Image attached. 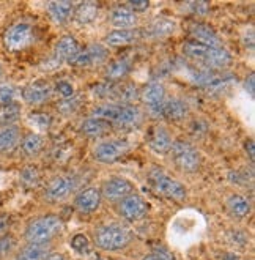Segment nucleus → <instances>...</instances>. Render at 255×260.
Returning a JSON list of instances; mask_svg holds the SVG:
<instances>
[{
  "label": "nucleus",
  "instance_id": "obj_1",
  "mask_svg": "<svg viewBox=\"0 0 255 260\" xmlns=\"http://www.w3.org/2000/svg\"><path fill=\"white\" fill-rule=\"evenodd\" d=\"M183 52L205 70L216 71L232 65V57L224 48H211V46L188 40L183 44Z\"/></svg>",
  "mask_w": 255,
  "mask_h": 260
},
{
  "label": "nucleus",
  "instance_id": "obj_2",
  "mask_svg": "<svg viewBox=\"0 0 255 260\" xmlns=\"http://www.w3.org/2000/svg\"><path fill=\"white\" fill-rule=\"evenodd\" d=\"M93 117L109 121L118 128H134L140 123L142 114L136 106H125L117 103H104L93 109Z\"/></svg>",
  "mask_w": 255,
  "mask_h": 260
},
{
  "label": "nucleus",
  "instance_id": "obj_3",
  "mask_svg": "<svg viewBox=\"0 0 255 260\" xmlns=\"http://www.w3.org/2000/svg\"><path fill=\"white\" fill-rule=\"evenodd\" d=\"M63 229V222L55 215H46L28 222L25 229V240L30 244H44L49 243L55 235Z\"/></svg>",
  "mask_w": 255,
  "mask_h": 260
},
{
  "label": "nucleus",
  "instance_id": "obj_4",
  "mask_svg": "<svg viewBox=\"0 0 255 260\" xmlns=\"http://www.w3.org/2000/svg\"><path fill=\"white\" fill-rule=\"evenodd\" d=\"M131 241V235L122 225H102L95 232V244L104 251H118L126 248Z\"/></svg>",
  "mask_w": 255,
  "mask_h": 260
},
{
  "label": "nucleus",
  "instance_id": "obj_5",
  "mask_svg": "<svg viewBox=\"0 0 255 260\" xmlns=\"http://www.w3.org/2000/svg\"><path fill=\"white\" fill-rule=\"evenodd\" d=\"M170 155L175 166L185 172H196L202 162L199 150L185 141H175L170 147Z\"/></svg>",
  "mask_w": 255,
  "mask_h": 260
},
{
  "label": "nucleus",
  "instance_id": "obj_6",
  "mask_svg": "<svg viewBox=\"0 0 255 260\" xmlns=\"http://www.w3.org/2000/svg\"><path fill=\"white\" fill-rule=\"evenodd\" d=\"M35 41L33 25L28 22L13 24L4 35V44L10 52H19L27 49Z\"/></svg>",
  "mask_w": 255,
  "mask_h": 260
},
{
  "label": "nucleus",
  "instance_id": "obj_7",
  "mask_svg": "<svg viewBox=\"0 0 255 260\" xmlns=\"http://www.w3.org/2000/svg\"><path fill=\"white\" fill-rule=\"evenodd\" d=\"M150 185L162 197L172 199V201L181 202L186 199V188L179 181L173 180L172 177L162 174L159 171H153L150 174Z\"/></svg>",
  "mask_w": 255,
  "mask_h": 260
},
{
  "label": "nucleus",
  "instance_id": "obj_8",
  "mask_svg": "<svg viewBox=\"0 0 255 260\" xmlns=\"http://www.w3.org/2000/svg\"><path fill=\"white\" fill-rule=\"evenodd\" d=\"M131 145L125 139H114V141H104L93 148V156L96 161L102 164H114L120 158H123L129 151Z\"/></svg>",
  "mask_w": 255,
  "mask_h": 260
},
{
  "label": "nucleus",
  "instance_id": "obj_9",
  "mask_svg": "<svg viewBox=\"0 0 255 260\" xmlns=\"http://www.w3.org/2000/svg\"><path fill=\"white\" fill-rule=\"evenodd\" d=\"M107 49L101 44H90L88 48L81 49L76 55L71 57L68 60V63L71 67H78V68H88V67H95L107 60Z\"/></svg>",
  "mask_w": 255,
  "mask_h": 260
},
{
  "label": "nucleus",
  "instance_id": "obj_10",
  "mask_svg": "<svg viewBox=\"0 0 255 260\" xmlns=\"http://www.w3.org/2000/svg\"><path fill=\"white\" fill-rule=\"evenodd\" d=\"M148 213V205L143 201V197L139 194H129L120 202V215H122L126 221L136 222L140 221L147 216Z\"/></svg>",
  "mask_w": 255,
  "mask_h": 260
},
{
  "label": "nucleus",
  "instance_id": "obj_11",
  "mask_svg": "<svg viewBox=\"0 0 255 260\" xmlns=\"http://www.w3.org/2000/svg\"><path fill=\"white\" fill-rule=\"evenodd\" d=\"M76 186H78V180L74 175L57 177L48 185L46 192H44V197H46L49 202L62 201V199H65L72 189H76Z\"/></svg>",
  "mask_w": 255,
  "mask_h": 260
},
{
  "label": "nucleus",
  "instance_id": "obj_12",
  "mask_svg": "<svg viewBox=\"0 0 255 260\" xmlns=\"http://www.w3.org/2000/svg\"><path fill=\"white\" fill-rule=\"evenodd\" d=\"M132 191H134V185L129 180L122 177H114L102 185L101 196L106 197L107 201L115 202V201H123L125 197L132 194Z\"/></svg>",
  "mask_w": 255,
  "mask_h": 260
},
{
  "label": "nucleus",
  "instance_id": "obj_13",
  "mask_svg": "<svg viewBox=\"0 0 255 260\" xmlns=\"http://www.w3.org/2000/svg\"><path fill=\"white\" fill-rule=\"evenodd\" d=\"M140 100L143 101V104L148 106V109L152 111L153 117H159L161 106H162L164 100H166V90H164V85L159 82H150L140 91Z\"/></svg>",
  "mask_w": 255,
  "mask_h": 260
},
{
  "label": "nucleus",
  "instance_id": "obj_14",
  "mask_svg": "<svg viewBox=\"0 0 255 260\" xmlns=\"http://www.w3.org/2000/svg\"><path fill=\"white\" fill-rule=\"evenodd\" d=\"M147 141H148V147L152 148L156 155H166V153L170 151V147L173 144L170 133L159 125L150 129V133L147 136Z\"/></svg>",
  "mask_w": 255,
  "mask_h": 260
},
{
  "label": "nucleus",
  "instance_id": "obj_15",
  "mask_svg": "<svg viewBox=\"0 0 255 260\" xmlns=\"http://www.w3.org/2000/svg\"><path fill=\"white\" fill-rule=\"evenodd\" d=\"M51 95H52V87L46 81H37L33 84L27 85L22 90L24 101L28 104H33V106L46 103L51 98Z\"/></svg>",
  "mask_w": 255,
  "mask_h": 260
},
{
  "label": "nucleus",
  "instance_id": "obj_16",
  "mask_svg": "<svg viewBox=\"0 0 255 260\" xmlns=\"http://www.w3.org/2000/svg\"><path fill=\"white\" fill-rule=\"evenodd\" d=\"M189 35H191L192 41H197L205 46H211V48H222V43H221L219 37L216 35L214 30L206 24L192 22L189 25Z\"/></svg>",
  "mask_w": 255,
  "mask_h": 260
},
{
  "label": "nucleus",
  "instance_id": "obj_17",
  "mask_svg": "<svg viewBox=\"0 0 255 260\" xmlns=\"http://www.w3.org/2000/svg\"><path fill=\"white\" fill-rule=\"evenodd\" d=\"M189 108L188 103L179 100V98H170V100H164L161 111H159V118H167L172 121H178L188 115Z\"/></svg>",
  "mask_w": 255,
  "mask_h": 260
},
{
  "label": "nucleus",
  "instance_id": "obj_18",
  "mask_svg": "<svg viewBox=\"0 0 255 260\" xmlns=\"http://www.w3.org/2000/svg\"><path fill=\"white\" fill-rule=\"evenodd\" d=\"M101 199H102V196H101L99 189L87 188L76 196V199H74V205H76V208L82 213H92L99 208Z\"/></svg>",
  "mask_w": 255,
  "mask_h": 260
},
{
  "label": "nucleus",
  "instance_id": "obj_19",
  "mask_svg": "<svg viewBox=\"0 0 255 260\" xmlns=\"http://www.w3.org/2000/svg\"><path fill=\"white\" fill-rule=\"evenodd\" d=\"M79 51H81V48H79L78 40L71 35H65L58 40V43L55 46L54 57L58 60L60 63H62V62H68V60L76 55Z\"/></svg>",
  "mask_w": 255,
  "mask_h": 260
},
{
  "label": "nucleus",
  "instance_id": "obj_20",
  "mask_svg": "<svg viewBox=\"0 0 255 260\" xmlns=\"http://www.w3.org/2000/svg\"><path fill=\"white\" fill-rule=\"evenodd\" d=\"M111 22L117 27V30H129L137 24V16L126 7H117L111 13Z\"/></svg>",
  "mask_w": 255,
  "mask_h": 260
},
{
  "label": "nucleus",
  "instance_id": "obj_21",
  "mask_svg": "<svg viewBox=\"0 0 255 260\" xmlns=\"http://www.w3.org/2000/svg\"><path fill=\"white\" fill-rule=\"evenodd\" d=\"M111 129H112V125L109 121L96 118V117L84 120L81 125V133L87 137H102L109 134Z\"/></svg>",
  "mask_w": 255,
  "mask_h": 260
},
{
  "label": "nucleus",
  "instance_id": "obj_22",
  "mask_svg": "<svg viewBox=\"0 0 255 260\" xmlns=\"http://www.w3.org/2000/svg\"><path fill=\"white\" fill-rule=\"evenodd\" d=\"M21 142V129L18 126H5L0 128V155L10 153L16 148Z\"/></svg>",
  "mask_w": 255,
  "mask_h": 260
},
{
  "label": "nucleus",
  "instance_id": "obj_23",
  "mask_svg": "<svg viewBox=\"0 0 255 260\" xmlns=\"http://www.w3.org/2000/svg\"><path fill=\"white\" fill-rule=\"evenodd\" d=\"M175 28H176L175 21L167 19V18H159V19H156L150 24V27L145 28L142 34L152 37V38H162V37L172 35L175 32Z\"/></svg>",
  "mask_w": 255,
  "mask_h": 260
},
{
  "label": "nucleus",
  "instance_id": "obj_24",
  "mask_svg": "<svg viewBox=\"0 0 255 260\" xmlns=\"http://www.w3.org/2000/svg\"><path fill=\"white\" fill-rule=\"evenodd\" d=\"M227 210L233 218L243 219L250 213V202L241 194H233L227 199Z\"/></svg>",
  "mask_w": 255,
  "mask_h": 260
},
{
  "label": "nucleus",
  "instance_id": "obj_25",
  "mask_svg": "<svg viewBox=\"0 0 255 260\" xmlns=\"http://www.w3.org/2000/svg\"><path fill=\"white\" fill-rule=\"evenodd\" d=\"M142 35L140 30L129 28V30H114L106 37V44L114 46V48H120V46H126L129 43H134Z\"/></svg>",
  "mask_w": 255,
  "mask_h": 260
},
{
  "label": "nucleus",
  "instance_id": "obj_26",
  "mask_svg": "<svg viewBox=\"0 0 255 260\" xmlns=\"http://www.w3.org/2000/svg\"><path fill=\"white\" fill-rule=\"evenodd\" d=\"M137 100H140V91L136 84H117V91H115L117 104L132 106Z\"/></svg>",
  "mask_w": 255,
  "mask_h": 260
},
{
  "label": "nucleus",
  "instance_id": "obj_27",
  "mask_svg": "<svg viewBox=\"0 0 255 260\" xmlns=\"http://www.w3.org/2000/svg\"><path fill=\"white\" fill-rule=\"evenodd\" d=\"M99 11V5L95 2H84L81 4L76 10H74V21L79 25H87L92 24Z\"/></svg>",
  "mask_w": 255,
  "mask_h": 260
},
{
  "label": "nucleus",
  "instance_id": "obj_28",
  "mask_svg": "<svg viewBox=\"0 0 255 260\" xmlns=\"http://www.w3.org/2000/svg\"><path fill=\"white\" fill-rule=\"evenodd\" d=\"M72 11H74V5L71 2H49L48 4V13L55 24H65L69 19Z\"/></svg>",
  "mask_w": 255,
  "mask_h": 260
},
{
  "label": "nucleus",
  "instance_id": "obj_29",
  "mask_svg": "<svg viewBox=\"0 0 255 260\" xmlns=\"http://www.w3.org/2000/svg\"><path fill=\"white\" fill-rule=\"evenodd\" d=\"M131 71V63L128 62L126 58H118L115 62H112L107 70H106V78L114 82V81H118V79H123L125 76H128Z\"/></svg>",
  "mask_w": 255,
  "mask_h": 260
},
{
  "label": "nucleus",
  "instance_id": "obj_30",
  "mask_svg": "<svg viewBox=\"0 0 255 260\" xmlns=\"http://www.w3.org/2000/svg\"><path fill=\"white\" fill-rule=\"evenodd\" d=\"M21 147H22L24 155H27V156H35V155H38V153L43 150L44 139H43L40 134L30 133V134H27L24 139H22Z\"/></svg>",
  "mask_w": 255,
  "mask_h": 260
},
{
  "label": "nucleus",
  "instance_id": "obj_31",
  "mask_svg": "<svg viewBox=\"0 0 255 260\" xmlns=\"http://www.w3.org/2000/svg\"><path fill=\"white\" fill-rule=\"evenodd\" d=\"M21 117V106L18 103L0 106V126H11Z\"/></svg>",
  "mask_w": 255,
  "mask_h": 260
},
{
  "label": "nucleus",
  "instance_id": "obj_32",
  "mask_svg": "<svg viewBox=\"0 0 255 260\" xmlns=\"http://www.w3.org/2000/svg\"><path fill=\"white\" fill-rule=\"evenodd\" d=\"M19 255L27 260H44L49 255V246H48V243H44V244H30L28 243V246H25Z\"/></svg>",
  "mask_w": 255,
  "mask_h": 260
},
{
  "label": "nucleus",
  "instance_id": "obj_33",
  "mask_svg": "<svg viewBox=\"0 0 255 260\" xmlns=\"http://www.w3.org/2000/svg\"><path fill=\"white\" fill-rule=\"evenodd\" d=\"M27 120H28V123L38 131H48L51 123H52L51 115L46 114V112H32L28 115Z\"/></svg>",
  "mask_w": 255,
  "mask_h": 260
},
{
  "label": "nucleus",
  "instance_id": "obj_34",
  "mask_svg": "<svg viewBox=\"0 0 255 260\" xmlns=\"http://www.w3.org/2000/svg\"><path fill=\"white\" fill-rule=\"evenodd\" d=\"M115 91H117V84L115 82H101L98 85H95L93 93L101 98V100H109V101H115Z\"/></svg>",
  "mask_w": 255,
  "mask_h": 260
},
{
  "label": "nucleus",
  "instance_id": "obj_35",
  "mask_svg": "<svg viewBox=\"0 0 255 260\" xmlns=\"http://www.w3.org/2000/svg\"><path fill=\"white\" fill-rule=\"evenodd\" d=\"M81 106V98L79 96H71V98H66V100H62L58 104H57V109L62 112L63 115H71L74 114Z\"/></svg>",
  "mask_w": 255,
  "mask_h": 260
},
{
  "label": "nucleus",
  "instance_id": "obj_36",
  "mask_svg": "<svg viewBox=\"0 0 255 260\" xmlns=\"http://www.w3.org/2000/svg\"><path fill=\"white\" fill-rule=\"evenodd\" d=\"M18 96V90L11 84H0V106L13 104Z\"/></svg>",
  "mask_w": 255,
  "mask_h": 260
},
{
  "label": "nucleus",
  "instance_id": "obj_37",
  "mask_svg": "<svg viewBox=\"0 0 255 260\" xmlns=\"http://www.w3.org/2000/svg\"><path fill=\"white\" fill-rule=\"evenodd\" d=\"M21 181L27 188L37 186L40 181V172L37 167H25V169L21 172Z\"/></svg>",
  "mask_w": 255,
  "mask_h": 260
},
{
  "label": "nucleus",
  "instance_id": "obj_38",
  "mask_svg": "<svg viewBox=\"0 0 255 260\" xmlns=\"http://www.w3.org/2000/svg\"><path fill=\"white\" fill-rule=\"evenodd\" d=\"M69 244H71V248L76 252H79V254H87L90 251V241H88V238L84 234L74 235L71 238Z\"/></svg>",
  "mask_w": 255,
  "mask_h": 260
},
{
  "label": "nucleus",
  "instance_id": "obj_39",
  "mask_svg": "<svg viewBox=\"0 0 255 260\" xmlns=\"http://www.w3.org/2000/svg\"><path fill=\"white\" fill-rule=\"evenodd\" d=\"M55 90H57V93H58V95H62L65 100H66V98H71V96L74 95V87H72V84L68 82V81H58V82L55 84Z\"/></svg>",
  "mask_w": 255,
  "mask_h": 260
},
{
  "label": "nucleus",
  "instance_id": "obj_40",
  "mask_svg": "<svg viewBox=\"0 0 255 260\" xmlns=\"http://www.w3.org/2000/svg\"><path fill=\"white\" fill-rule=\"evenodd\" d=\"M188 7L191 8V13L197 14V16H205L209 13V5L206 2H192Z\"/></svg>",
  "mask_w": 255,
  "mask_h": 260
},
{
  "label": "nucleus",
  "instance_id": "obj_41",
  "mask_svg": "<svg viewBox=\"0 0 255 260\" xmlns=\"http://www.w3.org/2000/svg\"><path fill=\"white\" fill-rule=\"evenodd\" d=\"M13 244H14V241H13V237H10V235H4V237H0V258H2L4 255H7V254L11 251Z\"/></svg>",
  "mask_w": 255,
  "mask_h": 260
},
{
  "label": "nucleus",
  "instance_id": "obj_42",
  "mask_svg": "<svg viewBox=\"0 0 255 260\" xmlns=\"http://www.w3.org/2000/svg\"><path fill=\"white\" fill-rule=\"evenodd\" d=\"M125 7H126L129 11H132V13H143V11L148 10L150 4L147 2V0H142V2H128Z\"/></svg>",
  "mask_w": 255,
  "mask_h": 260
},
{
  "label": "nucleus",
  "instance_id": "obj_43",
  "mask_svg": "<svg viewBox=\"0 0 255 260\" xmlns=\"http://www.w3.org/2000/svg\"><path fill=\"white\" fill-rule=\"evenodd\" d=\"M153 254H156L161 260H175V257L167 249H164V248H156L153 251Z\"/></svg>",
  "mask_w": 255,
  "mask_h": 260
},
{
  "label": "nucleus",
  "instance_id": "obj_44",
  "mask_svg": "<svg viewBox=\"0 0 255 260\" xmlns=\"http://www.w3.org/2000/svg\"><path fill=\"white\" fill-rule=\"evenodd\" d=\"M253 81H255L253 74H249V78L246 79V84H244V87H246V91H249V95H250V96H253V88H255V85H253Z\"/></svg>",
  "mask_w": 255,
  "mask_h": 260
},
{
  "label": "nucleus",
  "instance_id": "obj_45",
  "mask_svg": "<svg viewBox=\"0 0 255 260\" xmlns=\"http://www.w3.org/2000/svg\"><path fill=\"white\" fill-rule=\"evenodd\" d=\"M244 147H246V151L249 153L250 162H253V141H247Z\"/></svg>",
  "mask_w": 255,
  "mask_h": 260
},
{
  "label": "nucleus",
  "instance_id": "obj_46",
  "mask_svg": "<svg viewBox=\"0 0 255 260\" xmlns=\"http://www.w3.org/2000/svg\"><path fill=\"white\" fill-rule=\"evenodd\" d=\"M7 225H8V218L7 216H0V232H4Z\"/></svg>",
  "mask_w": 255,
  "mask_h": 260
},
{
  "label": "nucleus",
  "instance_id": "obj_47",
  "mask_svg": "<svg viewBox=\"0 0 255 260\" xmlns=\"http://www.w3.org/2000/svg\"><path fill=\"white\" fill-rule=\"evenodd\" d=\"M44 260H65V257L62 254H51V255H48Z\"/></svg>",
  "mask_w": 255,
  "mask_h": 260
},
{
  "label": "nucleus",
  "instance_id": "obj_48",
  "mask_svg": "<svg viewBox=\"0 0 255 260\" xmlns=\"http://www.w3.org/2000/svg\"><path fill=\"white\" fill-rule=\"evenodd\" d=\"M142 260H161L156 254H150V255H147V257H143Z\"/></svg>",
  "mask_w": 255,
  "mask_h": 260
},
{
  "label": "nucleus",
  "instance_id": "obj_49",
  "mask_svg": "<svg viewBox=\"0 0 255 260\" xmlns=\"http://www.w3.org/2000/svg\"><path fill=\"white\" fill-rule=\"evenodd\" d=\"M224 260H239L235 254H227L226 257H224Z\"/></svg>",
  "mask_w": 255,
  "mask_h": 260
},
{
  "label": "nucleus",
  "instance_id": "obj_50",
  "mask_svg": "<svg viewBox=\"0 0 255 260\" xmlns=\"http://www.w3.org/2000/svg\"><path fill=\"white\" fill-rule=\"evenodd\" d=\"M16 260H27V258H24V257H21V255H18V257H16Z\"/></svg>",
  "mask_w": 255,
  "mask_h": 260
},
{
  "label": "nucleus",
  "instance_id": "obj_51",
  "mask_svg": "<svg viewBox=\"0 0 255 260\" xmlns=\"http://www.w3.org/2000/svg\"><path fill=\"white\" fill-rule=\"evenodd\" d=\"M0 76H2V67H0Z\"/></svg>",
  "mask_w": 255,
  "mask_h": 260
}]
</instances>
